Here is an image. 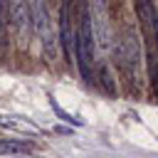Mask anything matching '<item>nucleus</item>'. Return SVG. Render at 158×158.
I'll use <instances>...</instances> for the list:
<instances>
[{
	"label": "nucleus",
	"mask_w": 158,
	"mask_h": 158,
	"mask_svg": "<svg viewBox=\"0 0 158 158\" xmlns=\"http://www.w3.org/2000/svg\"><path fill=\"white\" fill-rule=\"evenodd\" d=\"M74 52H77V64H79L81 77H84L86 81H91V64L96 62V37H94V30H91V20H89L86 7L81 10L79 25H77Z\"/></svg>",
	"instance_id": "f257e3e1"
},
{
	"label": "nucleus",
	"mask_w": 158,
	"mask_h": 158,
	"mask_svg": "<svg viewBox=\"0 0 158 158\" xmlns=\"http://www.w3.org/2000/svg\"><path fill=\"white\" fill-rule=\"evenodd\" d=\"M32 22H35V30H37L40 47H42L44 57H47L49 62H54V59H57L59 35H57V27H54V20H52V12H49V7H47V0H37V2H35Z\"/></svg>",
	"instance_id": "f03ea898"
},
{
	"label": "nucleus",
	"mask_w": 158,
	"mask_h": 158,
	"mask_svg": "<svg viewBox=\"0 0 158 158\" xmlns=\"http://www.w3.org/2000/svg\"><path fill=\"white\" fill-rule=\"evenodd\" d=\"M116 62L121 67V72L136 84L138 81V67H141V42H138V35L136 30H126L121 42L116 44Z\"/></svg>",
	"instance_id": "7ed1b4c3"
},
{
	"label": "nucleus",
	"mask_w": 158,
	"mask_h": 158,
	"mask_svg": "<svg viewBox=\"0 0 158 158\" xmlns=\"http://www.w3.org/2000/svg\"><path fill=\"white\" fill-rule=\"evenodd\" d=\"M0 128L20 133V136H42V128L32 118L17 116V114H0Z\"/></svg>",
	"instance_id": "20e7f679"
},
{
	"label": "nucleus",
	"mask_w": 158,
	"mask_h": 158,
	"mask_svg": "<svg viewBox=\"0 0 158 158\" xmlns=\"http://www.w3.org/2000/svg\"><path fill=\"white\" fill-rule=\"evenodd\" d=\"M136 2V15L143 25L146 32L153 35V42L158 44V12H156V5L153 0H133Z\"/></svg>",
	"instance_id": "39448f33"
},
{
	"label": "nucleus",
	"mask_w": 158,
	"mask_h": 158,
	"mask_svg": "<svg viewBox=\"0 0 158 158\" xmlns=\"http://www.w3.org/2000/svg\"><path fill=\"white\" fill-rule=\"evenodd\" d=\"M7 15H10L12 27H15L20 35H25L27 27H30V20H32L27 0H7Z\"/></svg>",
	"instance_id": "423d86ee"
},
{
	"label": "nucleus",
	"mask_w": 158,
	"mask_h": 158,
	"mask_svg": "<svg viewBox=\"0 0 158 158\" xmlns=\"http://www.w3.org/2000/svg\"><path fill=\"white\" fill-rule=\"evenodd\" d=\"M32 153V146L17 138H0V156H27Z\"/></svg>",
	"instance_id": "0eeeda50"
},
{
	"label": "nucleus",
	"mask_w": 158,
	"mask_h": 158,
	"mask_svg": "<svg viewBox=\"0 0 158 158\" xmlns=\"http://www.w3.org/2000/svg\"><path fill=\"white\" fill-rule=\"evenodd\" d=\"M49 104H52V109H54V114H57L59 118H64V121H67V123H72V126H81V118H74V116H69V114H67L62 106H57V101H54V99H52Z\"/></svg>",
	"instance_id": "6e6552de"
},
{
	"label": "nucleus",
	"mask_w": 158,
	"mask_h": 158,
	"mask_svg": "<svg viewBox=\"0 0 158 158\" xmlns=\"http://www.w3.org/2000/svg\"><path fill=\"white\" fill-rule=\"evenodd\" d=\"M0 2H2V0H0Z\"/></svg>",
	"instance_id": "1a4fd4ad"
}]
</instances>
